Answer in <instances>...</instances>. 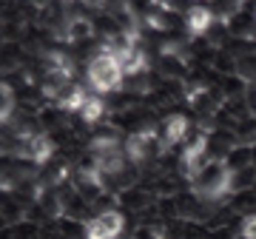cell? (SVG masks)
<instances>
[{
	"instance_id": "1",
	"label": "cell",
	"mask_w": 256,
	"mask_h": 239,
	"mask_svg": "<svg viewBox=\"0 0 256 239\" xmlns=\"http://www.w3.org/2000/svg\"><path fill=\"white\" fill-rule=\"evenodd\" d=\"M191 191L205 202H222L230 196V168L225 160H210L191 180Z\"/></svg>"
},
{
	"instance_id": "2",
	"label": "cell",
	"mask_w": 256,
	"mask_h": 239,
	"mask_svg": "<svg viewBox=\"0 0 256 239\" xmlns=\"http://www.w3.org/2000/svg\"><path fill=\"white\" fill-rule=\"evenodd\" d=\"M86 77H88V83H92V88L97 94L117 92L120 86H122V80H126L120 60L114 54H108L102 46L88 57V63H86Z\"/></svg>"
},
{
	"instance_id": "3",
	"label": "cell",
	"mask_w": 256,
	"mask_h": 239,
	"mask_svg": "<svg viewBox=\"0 0 256 239\" xmlns=\"http://www.w3.org/2000/svg\"><path fill=\"white\" fill-rule=\"evenodd\" d=\"M216 26V12L205 3H191L185 9V28L188 37H208V32Z\"/></svg>"
},
{
	"instance_id": "4",
	"label": "cell",
	"mask_w": 256,
	"mask_h": 239,
	"mask_svg": "<svg viewBox=\"0 0 256 239\" xmlns=\"http://www.w3.org/2000/svg\"><path fill=\"white\" fill-rule=\"evenodd\" d=\"M188 128H191V120L185 117L182 111H174V114H168V117L162 120V128H160V140L165 142V148L185 146Z\"/></svg>"
},
{
	"instance_id": "5",
	"label": "cell",
	"mask_w": 256,
	"mask_h": 239,
	"mask_svg": "<svg viewBox=\"0 0 256 239\" xmlns=\"http://www.w3.org/2000/svg\"><path fill=\"white\" fill-rule=\"evenodd\" d=\"M156 72L162 74L165 80H182L185 74H188V66H185L182 57L160 54V60H156Z\"/></svg>"
},
{
	"instance_id": "6",
	"label": "cell",
	"mask_w": 256,
	"mask_h": 239,
	"mask_svg": "<svg viewBox=\"0 0 256 239\" xmlns=\"http://www.w3.org/2000/svg\"><path fill=\"white\" fill-rule=\"evenodd\" d=\"M239 239H256V214H248L239 222Z\"/></svg>"
},
{
	"instance_id": "7",
	"label": "cell",
	"mask_w": 256,
	"mask_h": 239,
	"mask_svg": "<svg viewBox=\"0 0 256 239\" xmlns=\"http://www.w3.org/2000/svg\"><path fill=\"white\" fill-rule=\"evenodd\" d=\"M254 12H256V0H254Z\"/></svg>"
}]
</instances>
